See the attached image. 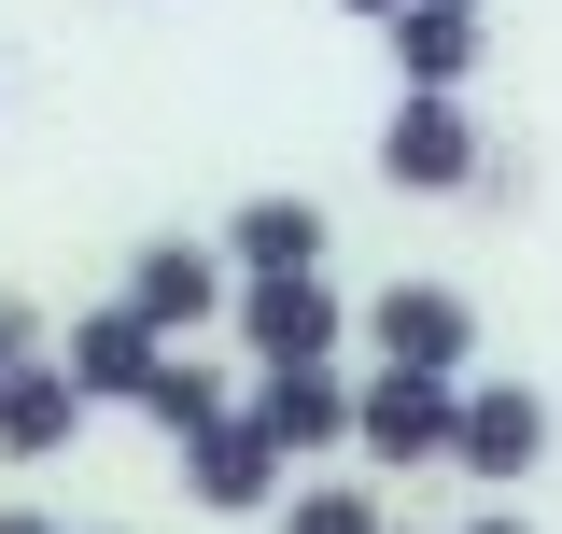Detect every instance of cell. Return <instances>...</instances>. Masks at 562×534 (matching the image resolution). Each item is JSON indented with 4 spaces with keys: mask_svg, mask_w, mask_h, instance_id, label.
Wrapping results in <instances>:
<instances>
[{
    "mask_svg": "<svg viewBox=\"0 0 562 534\" xmlns=\"http://www.w3.org/2000/svg\"><path fill=\"white\" fill-rule=\"evenodd\" d=\"M366 352L408 380H479V296L464 281H380L366 296Z\"/></svg>",
    "mask_w": 562,
    "mask_h": 534,
    "instance_id": "6da1fadb",
    "label": "cell"
},
{
    "mask_svg": "<svg viewBox=\"0 0 562 534\" xmlns=\"http://www.w3.org/2000/svg\"><path fill=\"white\" fill-rule=\"evenodd\" d=\"M479 169H492V127L464 99H394L380 113V183L394 198H479Z\"/></svg>",
    "mask_w": 562,
    "mask_h": 534,
    "instance_id": "7a4b0ae2",
    "label": "cell"
},
{
    "mask_svg": "<svg viewBox=\"0 0 562 534\" xmlns=\"http://www.w3.org/2000/svg\"><path fill=\"white\" fill-rule=\"evenodd\" d=\"M225 324H239V352H254V380L268 366H338V337H351V296L310 267V281H239L225 296Z\"/></svg>",
    "mask_w": 562,
    "mask_h": 534,
    "instance_id": "3957f363",
    "label": "cell"
},
{
    "mask_svg": "<svg viewBox=\"0 0 562 534\" xmlns=\"http://www.w3.org/2000/svg\"><path fill=\"white\" fill-rule=\"evenodd\" d=\"M549 394L535 380H464V408H450V465L479 478V492H520V478L549 465Z\"/></svg>",
    "mask_w": 562,
    "mask_h": 534,
    "instance_id": "277c9868",
    "label": "cell"
},
{
    "mask_svg": "<svg viewBox=\"0 0 562 534\" xmlns=\"http://www.w3.org/2000/svg\"><path fill=\"white\" fill-rule=\"evenodd\" d=\"M169 465H183V507H198V521H268L281 492H295V465H281V450L239 422V408H225V422H198Z\"/></svg>",
    "mask_w": 562,
    "mask_h": 534,
    "instance_id": "5b68a950",
    "label": "cell"
},
{
    "mask_svg": "<svg viewBox=\"0 0 562 534\" xmlns=\"http://www.w3.org/2000/svg\"><path fill=\"white\" fill-rule=\"evenodd\" d=\"M225 296H239V281H225V254H211V240H183V225H169V240H140L127 281H113V310H140L169 352H183L198 324H225Z\"/></svg>",
    "mask_w": 562,
    "mask_h": 534,
    "instance_id": "8992f818",
    "label": "cell"
},
{
    "mask_svg": "<svg viewBox=\"0 0 562 534\" xmlns=\"http://www.w3.org/2000/svg\"><path fill=\"white\" fill-rule=\"evenodd\" d=\"M450 408H464V380L366 366V380H351V450H366V465H450Z\"/></svg>",
    "mask_w": 562,
    "mask_h": 534,
    "instance_id": "52a82bcc",
    "label": "cell"
},
{
    "mask_svg": "<svg viewBox=\"0 0 562 534\" xmlns=\"http://www.w3.org/2000/svg\"><path fill=\"white\" fill-rule=\"evenodd\" d=\"M155 366H169V337L140 324V310H113V296H85V310L57 324V380H70L85 408H140Z\"/></svg>",
    "mask_w": 562,
    "mask_h": 534,
    "instance_id": "ba28073f",
    "label": "cell"
},
{
    "mask_svg": "<svg viewBox=\"0 0 562 534\" xmlns=\"http://www.w3.org/2000/svg\"><path fill=\"white\" fill-rule=\"evenodd\" d=\"M380 57H394V99H464L492 57V14H464V0H408L394 29H380Z\"/></svg>",
    "mask_w": 562,
    "mask_h": 534,
    "instance_id": "9c48e42d",
    "label": "cell"
},
{
    "mask_svg": "<svg viewBox=\"0 0 562 534\" xmlns=\"http://www.w3.org/2000/svg\"><path fill=\"white\" fill-rule=\"evenodd\" d=\"M225 281H310L324 267V198H295V183H254V198L225 211Z\"/></svg>",
    "mask_w": 562,
    "mask_h": 534,
    "instance_id": "30bf717a",
    "label": "cell"
},
{
    "mask_svg": "<svg viewBox=\"0 0 562 534\" xmlns=\"http://www.w3.org/2000/svg\"><path fill=\"white\" fill-rule=\"evenodd\" d=\"M239 422L268 436L281 465H310V450H351V380H338V366H268V380L239 394Z\"/></svg>",
    "mask_w": 562,
    "mask_h": 534,
    "instance_id": "8fae6325",
    "label": "cell"
},
{
    "mask_svg": "<svg viewBox=\"0 0 562 534\" xmlns=\"http://www.w3.org/2000/svg\"><path fill=\"white\" fill-rule=\"evenodd\" d=\"M85 422H99V408L57 380V352H43V366H0V465H57Z\"/></svg>",
    "mask_w": 562,
    "mask_h": 534,
    "instance_id": "7c38bea8",
    "label": "cell"
},
{
    "mask_svg": "<svg viewBox=\"0 0 562 534\" xmlns=\"http://www.w3.org/2000/svg\"><path fill=\"white\" fill-rule=\"evenodd\" d=\"M225 366H198V352H169V366H155V380H140V422H155V436H169V450H183V436H198V422H225Z\"/></svg>",
    "mask_w": 562,
    "mask_h": 534,
    "instance_id": "4fadbf2b",
    "label": "cell"
},
{
    "mask_svg": "<svg viewBox=\"0 0 562 534\" xmlns=\"http://www.w3.org/2000/svg\"><path fill=\"white\" fill-rule=\"evenodd\" d=\"M268 521H281V534H394V521H380V492H366V478H295V492L268 507Z\"/></svg>",
    "mask_w": 562,
    "mask_h": 534,
    "instance_id": "5bb4252c",
    "label": "cell"
},
{
    "mask_svg": "<svg viewBox=\"0 0 562 534\" xmlns=\"http://www.w3.org/2000/svg\"><path fill=\"white\" fill-rule=\"evenodd\" d=\"M43 352H57V324H43L29 296H0V366H43Z\"/></svg>",
    "mask_w": 562,
    "mask_h": 534,
    "instance_id": "9a60e30c",
    "label": "cell"
},
{
    "mask_svg": "<svg viewBox=\"0 0 562 534\" xmlns=\"http://www.w3.org/2000/svg\"><path fill=\"white\" fill-rule=\"evenodd\" d=\"M464 534H535V521H520V492H492V507H479Z\"/></svg>",
    "mask_w": 562,
    "mask_h": 534,
    "instance_id": "2e32d148",
    "label": "cell"
},
{
    "mask_svg": "<svg viewBox=\"0 0 562 534\" xmlns=\"http://www.w3.org/2000/svg\"><path fill=\"white\" fill-rule=\"evenodd\" d=\"M0 534H70V521H57V507H0Z\"/></svg>",
    "mask_w": 562,
    "mask_h": 534,
    "instance_id": "e0dca14e",
    "label": "cell"
},
{
    "mask_svg": "<svg viewBox=\"0 0 562 534\" xmlns=\"http://www.w3.org/2000/svg\"><path fill=\"white\" fill-rule=\"evenodd\" d=\"M338 14H351V29H394V14H408V0H338Z\"/></svg>",
    "mask_w": 562,
    "mask_h": 534,
    "instance_id": "ac0fdd59",
    "label": "cell"
},
{
    "mask_svg": "<svg viewBox=\"0 0 562 534\" xmlns=\"http://www.w3.org/2000/svg\"><path fill=\"white\" fill-rule=\"evenodd\" d=\"M464 14H492V0H464Z\"/></svg>",
    "mask_w": 562,
    "mask_h": 534,
    "instance_id": "d6986e66",
    "label": "cell"
},
{
    "mask_svg": "<svg viewBox=\"0 0 562 534\" xmlns=\"http://www.w3.org/2000/svg\"><path fill=\"white\" fill-rule=\"evenodd\" d=\"M99 534H113V521H99Z\"/></svg>",
    "mask_w": 562,
    "mask_h": 534,
    "instance_id": "ffe728a7",
    "label": "cell"
}]
</instances>
